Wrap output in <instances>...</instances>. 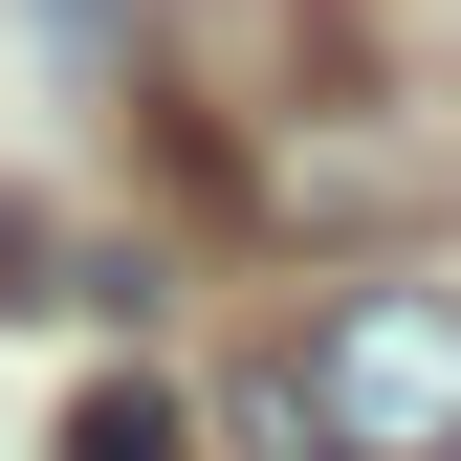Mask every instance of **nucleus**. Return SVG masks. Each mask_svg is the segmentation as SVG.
<instances>
[{
    "mask_svg": "<svg viewBox=\"0 0 461 461\" xmlns=\"http://www.w3.org/2000/svg\"><path fill=\"white\" fill-rule=\"evenodd\" d=\"M285 374V461H461V285H330Z\"/></svg>",
    "mask_w": 461,
    "mask_h": 461,
    "instance_id": "1",
    "label": "nucleus"
},
{
    "mask_svg": "<svg viewBox=\"0 0 461 461\" xmlns=\"http://www.w3.org/2000/svg\"><path fill=\"white\" fill-rule=\"evenodd\" d=\"M330 88H395L352 0H176V23H154V132H176V176H198V198L242 176L285 110H330Z\"/></svg>",
    "mask_w": 461,
    "mask_h": 461,
    "instance_id": "2",
    "label": "nucleus"
},
{
    "mask_svg": "<svg viewBox=\"0 0 461 461\" xmlns=\"http://www.w3.org/2000/svg\"><path fill=\"white\" fill-rule=\"evenodd\" d=\"M44 461H198V418H176L154 374H88V395H67V439H44Z\"/></svg>",
    "mask_w": 461,
    "mask_h": 461,
    "instance_id": "3",
    "label": "nucleus"
},
{
    "mask_svg": "<svg viewBox=\"0 0 461 461\" xmlns=\"http://www.w3.org/2000/svg\"><path fill=\"white\" fill-rule=\"evenodd\" d=\"M67 23H88V0H67Z\"/></svg>",
    "mask_w": 461,
    "mask_h": 461,
    "instance_id": "4",
    "label": "nucleus"
}]
</instances>
